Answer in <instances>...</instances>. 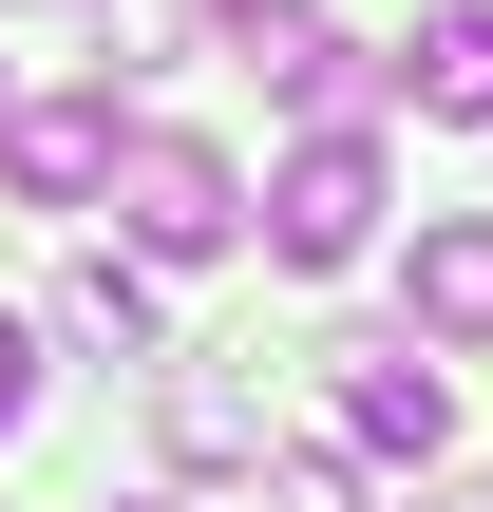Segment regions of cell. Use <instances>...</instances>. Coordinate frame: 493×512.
Instances as JSON below:
<instances>
[{
	"mask_svg": "<svg viewBox=\"0 0 493 512\" xmlns=\"http://www.w3.org/2000/svg\"><path fill=\"white\" fill-rule=\"evenodd\" d=\"M95 209H114L133 266H228V247H247V171H228L209 133H114V190H95Z\"/></svg>",
	"mask_w": 493,
	"mask_h": 512,
	"instance_id": "1",
	"label": "cell"
},
{
	"mask_svg": "<svg viewBox=\"0 0 493 512\" xmlns=\"http://www.w3.org/2000/svg\"><path fill=\"white\" fill-rule=\"evenodd\" d=\"M380 133H304L285 171H266V266H304V285H342L361 247H380Z\"/></svg>",
	"mask_w": 493,
	"mask_h": 512,
	"instance_id": "2",
	"label": "cell"
},
{
	"mask_svg": "<svg viewBox=\"0 0 493 512\" xmlns=\"http://www.w3.org/2000/svg\"><path fill=\"white\" fill-rule=\"evenodd\" d=\"M342 437H361L380 475H437V456H456V361H437V342H342Z\"/></svg>",
	"mask_w": 493,
	"mask_h": 512,
	"instance_id": "3",
	"label": "cell"
},
{
	"mask_svg": "<svg viewBox=\"0 0 493 512\" xmlns=\"http://www.w3.org/2000/svg\"><path fill=\"white\" fill-rule=\"evenodd\" d=\"M114 133H133L114 76H95V95H0V190H19V209H95V190H114Z\"/></svg>",
	"mask_w": 493,
	"mask_h": 512,
	"instance_id": "4",
	"label": "cell"
},
{
	"mask_svg": "<svg viewBox=\"0 0 493 512\" xmlns=\"http://www.w3.org/2000/svg\"><path fill=\"white\" fill-rule=\"evenodd\" d=\"M228 57H247V76H266V95H285L304 133H361V95H380V57H361L342 19H304V0H285V19H247Z\"/></svg>",
	"mask_w": 493,
	"mask_h": 512,
	"instance_id": "5",
	"label": "cell"
},
{
	"mask_svg": "<svg viewBox=\"0 0 493 512\" xmlns=\"http://www.w3.org/2000/svg\"><path fill=\"white\" fill-rule=\"evenodd\" d=\"M152 418H171L190 475H247V456H266V380H247V361H152Z\"/></svg>",
	"mask_w": 493,
	"mask_h": 512,
	"instance_id": "6",
	"label": "cell"
},
{
	"mask_svg": "<svg viewBox=\"0 0 493 512\" xmlns=\"http://www.w3.org/2000/svg\"><path fill=\"white\" fill-rule=\"evenodd\" d=\"M418 342H437V361L493 342V209H437V228H418Z\"/></svg>",
	"mask_w": 493,
	"mask_h": 512,
	"instance_id": "7",
	"label": "cell"
},
{
	"mask_svg": "<svg viewBox=\"0 0 493 512\" xmlns=\"http://www.w3.org/2000/svg\"><path fill=\"white\" fill-rule=\"evenodd\" d=\"M57 342H76V361H171V323H152V266H133V247H95V266L57 285Z\"/></svg>",
	"mask_w": 493,
	"mask_h": 512,
	"instance_id": "8",
	"label": "cell"
},
{
	"mask_svg": "<svg viewBox=\"0 0 493 512\" xmlns=\"http://www.w3.org/2000/svg\"><path fill=\"white\" fill-rule=\"evenodd\" d=\"M399 95H418V114H456V133H493V0H437V19H418Z\"/></svg>",
	"mask_w": 493,
	"mask_h": 512,
	"instance_id": "9",
	"label": "cell"
},
{
	"mask_svg": "<svg viewBox=\"0 0 493 512\" xmlns=\"http://www.w3.org/2000/svg\"><path fill=\"white\" fill-rule=\"evenodd\" d=\"M209 38V0H95V76H171Z\"/></svg>",
	"mask_w": 493,
	"mask_h": 512,
	"instance_id": "10",
	"label": "cell"
},
{
	"mask_svg": "<svg viewBox=\"0 0 493 512\" xmlns=\"http://www.w3.org/2000/svg\"><path fill=\"white\" fill-rule=\"evenodd\" d=\"M266 512H361V475L342 456H266Z\"/></svg>",
	"mask_w": 493,
	"mask_h": 512,
	"instance_id": "11",
	"label": "cell"
},
{
	"mask_svg": "<svg viewBox=\"0 0 493 512\" xmlns=\"http://www.w3.org/2000/svg\"><path fill=\"white\" fill-rule=\"evenodd\" d=\"M38 418V323H0V437Z\"/></svg>",
	"mask_w": 493,
	"mask_h": 512,
	"instance_id": "12",
	"label": "cell"
},
{
	"mask_svg": "<svg viewBox=\"0 0 493 512\" xmlns=\"http://www.w3.org/2000/svg\"><path fill=\"white\" fill-rule=\"evenodd\" d=\"M418 512H493V475H437V494H418Z\"/></svg>",
	"mask_w": 493,
	"mask_h": 512,
	"instance_id": "13",
	"label": "cell"
},
{
	"mask_svg": "<svg viewBox=\"0 0 493 512\" xmlns=\"http://www.w3.org/2000/svg\"><path fill=\"white\" fill-rule=\"evenodd\" d=\"M114 512H190V494H114Z\"/></svg>",
	"mask_w": 493,
	"mask_h": 512,
	"instance_id": "14",
	"label": "cell"
},
{
	"mask_svg": "<svg viewBox=\"0 0 493 512\" xmlns=\"http://www.w3.org/2000/svg\"><path fill=\"white\" fill-rule=\"evenodd\" d=\"M228 19H285V0H228Z\"/></svg>",
	"mask_w": 493,
	"mask_h": 512,
	"instance_id": "15",
	"label": "cell"
}]
</instances>
